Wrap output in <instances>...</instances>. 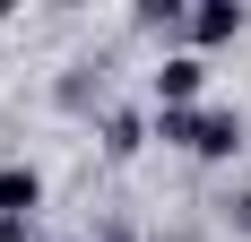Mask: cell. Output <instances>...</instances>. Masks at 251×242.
<instances>
[{
  "mask_svg": "<svg viewBox=\"0 0 251 242\" xmlns=\"http://www.w3.org/2000/svg\"><path fill=\"white\" fill-rule=\"evenodd\" d=\"M156 139H165V147H191V156H208V165H226V156H243V113H226V104L156 113Z\"/></svg>",
  "mask_w": 251,
  "mask_h": 242,
  "instance_id": "6da1fadb",
  "label": "cell"
},
{
  "mask_svg": "<svg viewBox=\"0 0 251 242\" xmlns=\"http://www.w3.org/2000/svg\"><path fill=\"white\" fill-rule=\"evenodd\" d=\"M200 87H208V61H200V52H165V61H156V78H148L156 113H191V104H200Z\"/></svg>",
  "mask_w": 251,
  "mask_h": 242,
  "instance_id": "7a4b0ae2",
  "label": "cell"
},
{
  "mask_svg": "<svg viewBox=\"0 0 251 242\" xmlns=\"http://www.w3.org/2000/svg\"><path fill=\"white\" fill-rule=\"evenodd\" d=\"M182 35H191V44H234V35H243V0H200V9L182 18Z\"/></svg>",
  "mask_w": 251,
  "mask_h": 242,
  "instance_id": "3957f363",
  "label": "cell"
},
{
  "mask_svg": "<svg viewBox=\"0 0 251 242\" xmlns=\"http://www.w3.org/2000/svg\"><path fill=\"white\" fill-rule=\"evenodd\" d=\"M35 208H44V173H35V165H0V217H26V225H35Z\"/></svg>",
  "mask_w": 251,
  "mask_h": 242,
  "instance_id": "277c9868",
  "label": "cell"
},
{
  "mask_svg": "<svg viewBox=\"0 0 251 242\" xmlns=\"http://www.w3.org/2000/svg\"><path fill=\"white\" fill-rule=\"evenodd\" d=\"M104 147L130 156V147H139V113H104Z\"/></svg>",
  "mask_w": 251,
  "mask_h": 242,
  "instance_id": "5b68a950",
  "label": "cell"
},
{
  "mask_svg": "<svg viewBox=\"0 0 251 242\" xmlns=\"http://www.w3.org/2000/svg\"><path fill=\"white\" fill-rule=\"evenodd\" d=\"M0 242H35V225H26V217H0Z\"/></svg>",
  "mask_w": 251,
  "mask_h": 242,
  "instance_id": "8992f818",
  "label": "cell"
}]
</instances>
